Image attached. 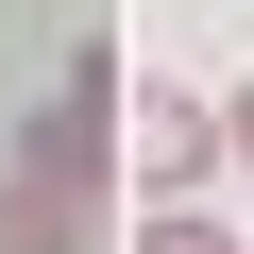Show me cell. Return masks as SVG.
Listing matches in <instances>:
<instances>
[{"label":"cell","mask_w":254,"mask_h":254,"mask_svg":"<svg viewBox=\"0 0 254 254\" xmlns=\"http://www.w3.org/2000/svg\"><path fill=\"white\" fill-rule=\"evenodd\" d=\"M17 170H51V187H119V51H68V85H51V119H34Z\"/></svg>","instance_id":"1"},{"label":"cell","mask_w":254,"mask_h":254,"mask_svg":"<svg viewBox=\"0 0 254 254\" xmlns=\"http://www.w3.org/2000/svg\"><path fill=\"white\" fill-rule=\"evenodd\" d=\"M187 170H203V102L136 85V102H119V187H187Z\"/></svg>","instance_id":"2"},{"label":"cell","mask_w":254,"mask_h":254,"mask_svg":"<svg viewBox=\"0 0 254 254\" xmlns=\"http://www.w3.org/2000/svg\"><path fill=\"white\" fill-rule=\"evenodd\" d=\"M68 237H85V187H51V170L0 187V254H68Z\"/></svg>","instance_id":"3"},{"label":"cell","mask_w":254,"mask_h":254,"mask_svg":"<svg viewBox=\"0 0 254 254\" xmlns=\"http://www.w3.org/2000/svg\"><path fill=\"white\" fill-rule=\"evenodd\" d=\"M136 254H237L220 220H136Z\"/></svg>","instance_id":"4"},{"label":"cell","mask_w":254,"mask_h":254,"mask_svg":"<svg viewBox=\"0 0 254 254\" xmlns=\"http://www.w3.org/2000/svg\"><path fill=\"white\" fill-rule=\"evenodd\" d=\"M220 136H237V153H254V85H237V119H220Z\"/></svg>","instance_id":"5"}]
</instances>
